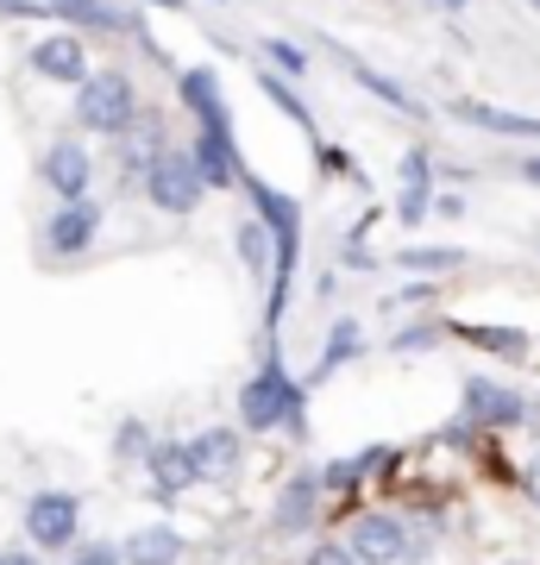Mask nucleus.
Segmentation results:
<instances>
[{
    "label": "nucleus",
    "instance_id": "nucleus-33",
    "mask_svg": "<svg viewBox=\"0 0 540 565\" xmlns=\"http://www.w3.org/2000/svg\"><path fill=\"white\" fill-rule=\"evenodd\" d=\"M0 565H44V559L32 553V546H7V553H0Z\"/></svg>",
    "mask_w": 540,
    "mask_h": 565
},
{
    "label": "nucleus",
    "instance_id": "nucleus-20",
    "mask_svg": "<svg viewBox=\"0 0 540 565\" xmlns=\"http://www.w3.org/2000/svg\"><path fill=\"white\" fill-rule=\"evenodd\" d=\"M333 51H340V63H346V70H352V82H359V88H371V95H378V102H390V107H396V114H421V102H415V95H409V88H402V82H390V76H383V70H371V63H364V57H352L346 44H333ZM421 120H427V114H421Z\"/></svg>",
    "mask_w": 540,
    "mask_h": 565
},
{
    "label": "nucleus",
    "instance_id": "nucleus-13",
    "mask_svg": "<svg viewBox=\"0 0 540 565\" xmlns=\"http://www.w3.org/2000/svg\"><path fill=\"white\" fill-rule=\"evenodd\" d=\"M51 189H57L63 202H76V195H88V182H95V163H88V151H82L76 139H57L51 151H44V170H39Z\"/></svg>",
    "mask_w": 540,
    "mask_h": 565
},
{
    "label": "nucleus",
    "instance_id": "nucleus-36",
    "mask_svg": "<svg viewBox=\"0 0 540 565\" xmlns=\"http://www.w3.org/2000/svg\"><path fill=\"white\" fill-rule=\"evenodd\" d=\"M534 7H540V0H534Z\"/></svg>",
    "mask_w": 540,
    "mask_h": 565
},
{
    "label": "nucleus",
    "instance_id": "nucleus-12",
    "mask_svg": "<svg viewBox=\"0 0 540 565\" xmlns=\"http://www.w3.org/2000/svg\"><path fill=\"white\" fill-rule=\"evenodd\" d=\"M320 478H315V465L308 471H296L289 484L277 490V509H271V522H277V534H308V527L320 522Z\"/></svg>",
    "mask_w": 540,
    "mask_h": 565
},
{
    "label": "nucleus",
    "instance_id": "nucleus-34",
    "mask_svg": "<svg viewBox=\"0 0 540 565\" xmlns=\"http://www.w3.org/2000/svg\"><path fill=\"white\" fill-rule=\"evenodd\" d=\"M427 207H441L446 221H459V214H465V202H459V195H441V202H427Z\"/></svg>",
    "mask_w": 540,
    "mask_h": 565
},
{
    "label": "nucleus",
    "instance_id": "nucleus-18",
    "mask_svg": "<svg viewBox=\"0 0 540 565\" xmlns=\"http://www.w3.org/2000/svg\"><path fill=\"white\" fill-rule=\"evenodd\" d=\"M446 333H453V340H465V345H478V352H490V359H528V333H521V327H490V321H453L446 327Z\"/></svg>",
    "mask_w": 540,
    "mask_h": 565
},
{
    "label": "nucleus",
    "instance_id": "nucleus-7",
    "mask_svg": "<svg viewBox=\"0 0 540 565\" xmlns=\"http://www.w3.org/2000/svg\"><path fill=\"white\" fill-rule=\"evenodd\" d=\"M170 151V139H163V120L158 114H133V120L114 132V163H120L126 182H145V170Z\"/></svg>",
    "mask_w": 540,
    "mask_h": 565
},
{
    "label": "nucleus",
    "instance_id": "nucleus-3",
    "mask_svg": "<svg viewBox=\"0 0 540 565\" xmlns=\"http://www.w3.org/2000/svg\"><path fill=\"white\" fill-rule=\"evenodd\" d=\"M20 527L32 541V553H70V541L82 534V497L76 490H39L25 503Z\"/></svg>",
    "mask_w": 540,
    "mask_h": 565
},
{
    "label": "nucleus",
    "instance_id": "nucleus-35",
    "mask_svg": "<svg viewBox=\"0 0 540 565\" xmlns=\"http://www.w3.org/2000/svg\"><path fill=\"white\" fill-rule=\"evenodd\" d=\"M521 182H534V189H540V151H528V158H521Z\"/></svg>",
    "mask_w": 540,
    "mask_h": 565
},
{
    "label": "nucleus",
    "instance_id": "nucleus-14",
    "mask_svg": "<svg viewBox=\"0 0 540 565\" xmlns=\"http://www.w3.org/2000/svg\"><path fill=\"white\" fill-rule=\"evenodd\" d=\"M25 63H32L44 82H82L88 76V51H82L76 32H51V39H39Z\"/></svg>",
    "mask_w": 540,
    "mask_h": 565
},
{
    "label": "nucleus",
    "instance_id": "nucleus-9",
    "mask_svg": "<svg viewBox=\"0 0 540 565\" xmlns=\"http://www.w3.org/2000/svg\"><path fill=\"white\" fill-rule=\"evenodd\" d=\"M177 95H182V107L201 120V132H221V139H233V107H226L221 76H214V70H182Z\"/></svg>",
    "mask_w": 540,
    "mask_h": 565
},
{
    "label": "nucleus",
    "instance_id": "nucleus-5",
    "mask_svg": "<svg viewBox=\"0 0 540 565\" xmlns=\"http://www.w3.org/2000/svg\"><path fill=\"white\" fill-rule=\"evenodd\" d=\"M465 422L472 427H528L534 422V403L521 390H502L497 377H472L465 384Z\"/></svg>",
    "mask_w": 540,
    "mask_h": 565
},
{
    "label": "nucleus",
    "instance_id": "nucleus-30",
    "mask_svg": "<svg viewBox=\"0 0 540 565\" xmlns=\"http://www.w3.org/2000/svg\"><path fill=\"white\" fill-rule=\"evenodd\" d=\"M70 565H120V546L95 541V546H82V553H70Z\"/></svg>",
    "mask_w": 540,
    "mask_h": 565
},
{
    "label": "nucleus",
    "instance_id": "nucleus-22",
    "mask_svg": "<svg viewBox=\"0 0 540 565\" xmlns=\"http://www.w3.org/2000/svg\"><path fill=\"white\" fill-rule=\"evenodd\" d=\"M402 270H427V277H441V270H459L465 252L459 245H409V252H396Z\"/></svg>",
    "mask_w": 540,
    "mask_h": 565
},
{
    "label": "nucleus",
    "instance_id": "nucleus-21",
    "mask_svg": "<svg viewBox=\"0 0 540 565\" xmlns=\"http://www.w3.org/2000/svg\"><path fill=\"white\" fill-rule=\"evenodd\" d=\"M359 345H364L359 321H333V333H327V345H320V359H315V371H308V384H301V390L327 384V377H333L346 359H359Z\"/></svg>",
    "mask_w": 540,
    "mask_h": 565
},
{
    "label": "nucleus",
    "instance_id": "nucleus-28",
    "mask_svg": "<svg viewBox=\"0 0 540 565\" xmlns=\"http://www.w3.org/2000/svg\"><path fill=\"white\" fill-rule=\"evenodd\" d=\"M427 202H434L427 189H402V202H396V221H402V226H421V221H427Z\"/></svg>",
    "mask_w": 540,
    "mask_h": 565
},
{
    "label": "nucleus",
    "instance_id": "nucleus-29",
    "mask_svg": "<svg viewBox=\"0 0 540 565\" xmlns=\"http://www.w3.org/2000/svg\"><path fill=\"white\" fill-rule=\"evenodd\" d=\"M434 182V163H427V151H409L402 158V189H427Z\"/></svg>",
    "mask_w": 540,
    "mask_h": 565
},
{
    "label": "nucleus",
    "instance_id": "nucleus-19",
    "mask_svg": "<svg viewBox=\"0 0 540 565\" xmlns=\"http://www.w3.org/2000/svg\"><path fill=\"white\" fill-rule=\"evenodd\" d=\"M453 114H459L465 126L502 132V139H540V120H528V114H509V107H490V102H478V95H465V102H453Z\"/></svg>",
    "mask_w": 540,
    "mask_h": 565
},
{
    "label": "nucleus",
    "instance_id": "nucleus-32",
    "mask_svg": "<svg viewBox=\"0 0 540 565\" xmlns=\"http://www.w3.org/2000/svg\"><path fill=\"white\" fill-rule=\"evenodd\" d=\"M521 497H528V503L540 509V452H534L528 465H521Z\"/></svg>",
    "mask_w": 540,
    "mask_h": 565
},
{
    "label": "nucleus",
    "instance_id": "nucleus-2",
    "mask_svg": "<svg viewBox=\"0 0 540 565\" xmlns=\"http://www.w3.org/2000/svg\"><path fill=\"white\" fill-rule=\"evenodd\" d=\"M133 114H139V88H133L126 70H88V76L76 82V120H82V132L114 139Z\"/></svg>",
    "mask_w": 540,
    "mask_h": 565
},
{
    "label": "nucleus",
    "instance_id": "nucleus-15",
    "mask_svg": "<svg viewBox=\"0 0 540 565\" xmlns=\"http://www.w3.org/2000/svg\"><path fill=\"white\" fill-rule=\"evenodd\" d=\"M120 565H182V534L170 522H145L120 541Z\"/></svg>",
    "mask_w": 540,
    "mask_h": 565
},
{
    "label": "nucleus",
    "instance_id": "nucleus-25",
    "mask_svg": "<svg viewBox=\"0 0 540 565\" xmlns=\"http://www.w3.org/2000/svg\"><path fill=\"white\" fill-rule=\"evenodd\" d=\"M264 57L277 63L283 76H308V57H301V44H289V39H264Z\"/></svg>",
    "mask_w": 540,
    "mask_h": 565
},
{
    "label": "nucleus",
    "instance_id": "nucleus-11",
    "mask_svg": "<svg viewBox=\"0 0 540 565\" xmlns=\"http://www.w3.org/2000/svg\"><path fill=\"white\" fill-rule=\"evenodd\" d=\"M100 233V207L88 202V195H76V202H63L57 214H51V226H44V245L57 252V258H82L88 245H95Z\"/></svg>",
    "mask_w": 540,
    "mask_h": 565
},
{
    "label": "nucleus",
    "instance_id": "nucleus-24",
    "mask_svg": "<svg viewBox=\"0 0 540 565\" xmlns=\"http://www.w3.org/2000/svg\"><path fill=\"white\" fill-rule=\"evenodd\" d=\"M258 88H264V95H271V102L283 107V114H289V120L301 126V132L315 126V120H308V107H301V95H296V88H289V82H283V76H271V70H264V76H258Z\"/></svg>",
    "mask_w": 540,
    "mask_h": 565
},
{
    "label": "nucleus",
    "instance_id": "nucleus-16",
    "mask_svg": "<svg viewBox=\"0 0 540 565\" xmlns=\"http://www.w3.org/2000/svg\"><path fill=\"white\" fill-rule=\"evenodd\" d=\"M51 20H70V25H88V32H133V13L120 0H44Z\"/></svg>",
    "mask_w": 540,
    "mask_h": 565
},
{
    "label": "nucleus",
    "instance_id": "nucleus-1",
    "mask_svg": "<svg viewBox=\"0 0 540 565\" xmlns=\"http://www.w3.org/2000/svg\"><path fill=\"white\" fill-rule=\"evenodd\" d=\"M308 422V390L289 377V364H283L277 340H271V359L258 364V377L240 390V427L245 434H301Z\"/></svg>",
    "mask_w": 540,
    "mask_h": 565
},
{
    "label": "nucleus",
    "instance_id": "nucleus-6",
    "mask_svg": "<svg viewBox=\"0 0 540 565\" xmlns=\"http://www.w3.org/2000/svg\"><path fill=\"white\" fill-rule=\"evenodd\" d=\"M346 553H352V565H402V559H409V534H402L396 515L371 509V515H359V522H352Z\"/></svg>",
    "mask_w": 540,
    "mask_h": 565
},
{
    "label": "nucleus",
    "instance_id": "nucleus-4",
    "mask_svg": "<svg viewBox=\"0 0 540 565\" xmlns=\"http://www.w3.org/2000/svg\"><path fill=\"white\" fill-rule=\"evenodd\" d=\"M145 195H151V207H163V214H195L201 195H208V182L195 177V163H189V151H163L151 170H145Z\"/></svg>",
    "mask_w": 540,
    "mask_h": 565
},
{
    "label": "nucleus",
    "instance_id": "nucleus-10",
    "mask_svg": "<svg viewBox=\"0 0 540 565\" xmlns=\"http://www.w3.org/2000/svg\"><path fill=\"white\" fill-rule=\"evenodd\" d=\"M189 459H195V478H201V484H226V478L245 465L240 427H208V434H195V440H189Z\"/></svg>",
    "mask_w": 540,
    "mask_h": 565
},
{
    "label": "nucleus",
    "instance_id": "nucleus-27",
    "mask_svg": "<svg viewBox=\"0 0 540 565\" xmlns=\"http://www.w3.org/2000/svg\"><path fill=\"white\" fill-rule=\"evenodd\" d=\"M114 452H120V459H145V452H151V427H145V422H120Z\"/></svg>",
    "mask_w": 540,
    "mask_h": 565
},
{
    "label": "nucleus",
    "instance_id": "nucleus-8",
    "mask_svg": "<svg viewBox=\"0 0 540 565\" xmlns=\"http://www.w3.org/2000/svg\"><path fill=\"white\" fill-rule=\"evenodd\" d=\"M145 471H151V497L158 503H177L182 490H195V459H189V440H151V452H145Z\"/></svg>",
    "mask_w": 540,
    "mask_h": 565
},
{
    "label": "nucleus",
    "instance_id": "nucleus-31",
    "mask_svg": "<svg viewBox=\"0 0 540 565\" xmlns=\"http://www.w3.org/2000/svg\"><path fill=\"white\" fill-rule=\"evenodd\" d=\"M301 565H352V553H346V546H333V541H315Z\"/></svg>",
    "mask_w": 540,
    "mask_h": 565
},
{
    "label": "nucleus",
    "instance_id": "nucleus-17",
    "mask_svg": "<svg viewBox=\"0 0 540 565\" xmlns=\"http://www.w3.org/2000/svg\"><path fill=\"white\" fill-rule=\"evenodd\" d=\"M189 163H195V177L208 182V189H214V182H221V189H233V182L245 177L240 145H233V139H221V132H201V139H195V151H189Z\"/></svg>",
    "mask_w": 540,
    "mask_h": 565
},
{
    "label": "nucleus",
    "instance_id": "nucleus-23",
    "mask_svg": "<svg viewBox=\"0 0 540 565\" xmlns=\"http://www.w3.org/2000/svg\"><path fill=\"white\" fill-rule=\"evenodd\" d=\"M240 258H245V270H271V233H264V221H240Z\"/></svg>",
    "mask_w": 540,
    "mask_h": 565
},
{
    "label": "nucleus",
    "instance_id": "nucleus-26",
    "mask_svg": "<svg viewBox=\"0 0 540 565\" xmlns=\"http://www.w3.org/2000/svg\"><path fill=\"white\" fill-rule=\"evenodd\" d=\"M446 340V321H421V327H402L396 333V352H427V345Z\"/></svg>",
    "mask_w": 540,
    "mask_h": 565
}]
</instances>
